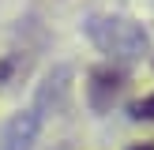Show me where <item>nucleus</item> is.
Segmentation results:
<instances>
[{
  "label": "nucleus",
  "mask_w": 154,
  "mask_h": 150,
  "mask_svg": "<svg viewBox=\"0 0 154 150\" xmlns=\"http://www.w3.org/2000/svg\"><path fill=\"white\" fill-rule=\"evenodd\" d=\"M83 30L98 45V52H105L113 64H135L147 52V30L135 19H124V15H90Z\"/></svg>",
  "instance_id": "obj_1"
},
{
  "label": "nucleus",
  "mask_w": 154,
  "mask_h": 150,
  "mask_svg": "<svg viewBox=\"0 0 154 150\" xmlns=\"http://www.w3.org/2000/svg\"><path fill=\"white\" fill-rule=\"evenodd\" d=\"M64 79H68V68H57V75L45 79V86L38 90L34 105L23 112H15L11 120L4 124L0 131V150H34L38 135H42V124H45V109L57 94H64Z\"/></svg>",
  "instance_id": "obj_2"
},
{
  "label": "nucleus",
  "mask_w": 154,
  "mask_h": 150,
  "mask_svg": "<svg viewBox=\"0 0 154 150\" xmlns=\"http://www.w3.org/2000/svg\"><path fill=\"white\" fill-rule=\"evenodd\" d=\"M124 68L120 64H109V68H98L94 75H90L87 82V94H90V105L94 109H109L113 101H117V94L124 90Z\"/></svg>",
  "instance_id": "obj_3"
},
{
  "label": "nucleus",
  "mask_w": 154,
  "mask_h": 150,
  "mask_svg": "<svg viewBox=\"0 0 154 150\" xmlns=\"http://www.w3.org/2000/svg\"><path fill=\"white\" fill-rule=\"evenodd\" d=\"M132 120H143V124H154V94H147L143 101L132 105Z\"/></svg>",
  "instance_id": "obj_4"
},
{
  "label": "nucleus",
  "mask_w": 154,
  "mask_h": 150,
  "mask_svg": "<svg viewBox=\"0 0 154 150\" xmlns=\"http://www.w3.org/2000/svg\"><path fill=\"white\" fill-rule=\"evenodd\" d=\"M128 150H154V139L150 142H135V146H128Z\"/></svg>",
  "instance_id": "obj_5"
}]
</instances>
